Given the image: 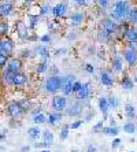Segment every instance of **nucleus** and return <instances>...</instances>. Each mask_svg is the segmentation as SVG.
<instances>
[{"label": "nucleus", "mask_w": 137, "mask_h": 152, "mask_svg": "<svg viewBox=\"0 0 137 152\" xmlns=\"http://www.w3.org/2000/svg\"><path fill=\"white\" fill-rule=\"evenodd\" d=\"M129 10H130L129 3H127V1H123V0H119V1H116V3L114 4L110 17L113 18L114 21H121V19H123L125 17H127Z\"/></svg>", "instance_id": "obj_1"}, {"label": "nucleus", "mask_w": 137, "mask_h": 152, "mask_svg": "<svg viewBox=\"0 0 137 152\" xmlns=\"http://www.w3.org/2000/svg\"><path fill=\"white\" fill-rule=\"evenodd\" d=\"M44 88H45V91L48 93L58 92L62 88V77H59V75H51V77H48L45 80Z\"/></svg>", "instance_id": "obj_2"}, {"label": "nucleus", "mask_w": 137, "mask_h": 152, "mask_svg": "<svg viewBox=\"0 0 137 152\" xmlns=\"http://www.w3.org/2000/svg\"><path fill=\"white\" fill-rule=\"evenodd\" d=\"M7 114L12 119H18L23 115V110H22V107L19 106L18 102H11L7 106Z\"/></svg>", "instance_id": "obj_3"}, {"label": "nucleus", "mask_w": 137, "mask_h": 152, "mask_svg": "<svg viewBox=\"0 0 137 152\" xmlns=\"http://www.w3.org/2000/svg\"><path fill=\"white\" fill-rule=\"evenodd\" d=\"M74 81H75V75H73V74H69L62 78V88L60 89L63 91L64 96L70 95V93L73 92V82Z\"/></svg>", "instance_id": "obj_4"}, {"label": "nucleus", "mask_w": 137, "mask_h": 152, "mask_svg": "<svg viewBox=\"0 0 137 152\" xmlns=\"http://www.w3.org/2000/svg\"><path fill=\"white\" fill-rule=\"evenodd\" d=\"M66 107H67L66 96H55V97L52 99V108L56 111V113L63 111Z\"/></svg>", "instance_id": "obj_5"}, {"label": "nucleus", "mask_w": 137, "mask_h": 152, "mask_svg": "<svg viewBox=\"0 0 137 152\" xmlns=\"http://www.w3.org/2000/svg\"><path fill=\"white\" fill-rule=\"evenodd\" d=\"M64 110H66L67 117H78V115H81V113H82V106H81V103L74 102V103H71L69 107H66Z\"/></svg>", "instance_id": "obj_6"}, {"label": "nucleus", "mask_w": 137, "mask_h": 152, "mask_svg": "<svg viewBox=\"0 0 137 152\" xmlns=\"http://www.w3.org/2000/svg\"><path fill=\"white\" fill-rule=\"evenodd\" d=\"M14 11V4L8 1V0H4L0 3V15L1 17H8V15L12 14Z\"/></svg>", "instance_id": "obj_7"}, {"label": "nucleus", "mask_w": 137, "mask_h": 152, "mask_svg": "<svg viewBox=\"0 0 137 152\" xmlns=\"http://www.w3.org/2000/svg\"><path fill=\"white\" fill-rule=\"evenodd\" d=\"M21 69H22V64H21V60L19 59H10L7 62V67H6V70L10 71V73H12V74L19 73Z\"/></svg>", "instance_id": "obj_8"}, {"label": "nucleus", "mask_w": 137, "mask_h": 152, "mask_svg": "<svg viewBox=\"0 0 137 152\" xmlns=\"http://www.w3.org/2000/svg\"><path fill=\"white\" fill-rule=\"evenodd\" d=\"M14 50V42L10 39H1V50H0V53L3 55H8V53L12 52Z\"/></svg>", "instance_id": "obj_9"}, {"label": "nucleus", "mask_w": 137, "mask_h": 152, "mask_svg": "<svg viewBox=\"0 0 137 152\" xmlns=\"http://www.w3.org/2000/svg\"><path fill=\"white\" fill-rule=\"evenodd\" d=\"M28 82V77L23 74V73H17V74L14 75V78H12V81H11V85H14V86H22V85H25Z\"/></svg>", "instance_id": "obj_10"}, {"label": "nucleus", "mask_w": 137, "mask_h": 152, "mask_svg": "<svg viewBox=\"0 0 137 152\" xmlns=\"http://www.w3.org/2000/svg\"><path fill=\"white\" fill-rule=\"evenodd\" d=\"M89 92H91V89H89V84L86 82V84H82V86H81L78 92H75V96L80 100H86L89 96Z\"/></svg>", "instance_id": "obj_11"}, {"label": "nucleus", "mask_w": 137, "mask_h": 152, "mask_svg": "<svg viewBox=\"0 0 137 152\" xmlns=\"http://www.w3.org/2000/svg\"><path fill=\"white\" fill-rule=\"evenodd\" d=\"M123 56H125V59H126V62L130 64V66H134L137 62V52H134V51H132L130 48H127L126 51H125V53H123Z\"/></svg>", "instance_id": "obj_12"}, {"label": "nucleus", "mask_w": 137, "mask_h": 152, "mask_svg": "<svg viewBox=\"0 0 137 152\" xmlns=\"http://www.w3.org/2000/svg\"><path fill=\"white\" fill-rule=\"evenodd\" d=\"M17 33H18V37L21 40H25L28 37V26L25 25L23 22H18L17 23Z\"/></svg>", "instance_id": "obj_13"}, {"label": "nucleus", "mask_w": 137, "mask_h": 152, "mask_svg": "<svg viewBox=\"0 0 137 152\" xmlns=\"http://www.w3.org/2000/svg\"><path fill=\"white\" fill-rule=\"evenodd\" d=\"M125 37L129 42H137V29L136 28H126Z\"/></svg>", "instance_id": "obj_14"}, {"label": "nucleus", "mask_w": 137, "mask_h": 152, "mask_svg": "<svg viewBox=\"0 0 137 152\" xmlns=\"http://www.w3.org/2000/svg\"><path fill=\"white\" fill-rule=\"evenodd\" d=\"M66 10H67L66 3H59V4H56L55 7H52V11H51V12H52L55 17H62V15H64Z\"/></svg>", "instance_id": "obj_15"}, {"label": "nucleus", "mask_w": 137, "mask_h": 152, "mask_svg": "<svg viewBox=\"0 0 137 152\" xmlns=\"http://www.w3.org/2000/svg\"><path fill=\"white\" fill-rule=\"evenodd\" d=\"M60 121H62V114L55 111V113L48 114V121H45V122H48L51 126H55L56 124H59Z\"/></svg>", "instance_id": "obj_16"}, {"label": "nucleus", "mask_w": 137, "mask_h": 152, "mask_svg": "<svg viewBox=\"0 0 137 152\" xmlns=\"http://www.w3.org/2000/svg\"><path fill=\"white\" fill-rule=\"evenodd\" d=\"M99 108H100V111L103 113V115H104V119L107 118V115H108V103H107V99L105 97H100L99 99Z\"/></svg>", "instance_id": "obj_17"}, {"label": "nucleus", "mask_w": 137, "mask_h": 152, "mask_svg": "<svg viewBox=\"0 0 137 152\" xmlns=\"http://www.w3.org/2000/svg\"><path fill=\"white\" fill-rule=\"evenodd\" d=\"M100 81H102V84L104 86H113V84H114L111 75L108 73H104V71H102V74H100Z\"/></svg>", "instance_id": "obj_18"}, {"label": "nucleus", "mask_w": 137, "mask_h": 152, "mask_svg": "<svg viewBox=\"0 0 137 152\" xmlns=\"http://www.w3.org/2000/svg\"><path fill=\"white\" fill-rule=\"evenodd\" d=\"M103 26H104V30H107V32L111 34V33H114L116 30V22L114 21H110V19H105L104 22H103Z\"/></svg>", "instance_id": "obj_19"}, {"label": "nucleus", "mask_w": 137, "mask_h": 152, "mask_svg": "<svg viewBox=\"0 0 137 152\" xmlns=\"http://www.w3.org/2000/svg\"><path fill=\"white\" fill-rule=\"evenodd\" d=\"M102 133H104L105 136H113V137H116L118 136V127H114V126H108V127H102Z\"/></svg>", "instance_id": "obj_20"}, {"label": "nucleus", "mask_w": 137, "mask_h": 152, "mask_svg": "<svg viewBox=\"0 0 137 152\" xmlns=\"http://www.w3.org/2000/svg\"><path fill=\"white\" fill-rule=\"evenodd\" d=\"M70 21L73 25H80L81 22L84 21V14L80 12V11H77V12H74V14L70 17Z\"/></svg>", "instance_id": "obj_21"}, {"label": "nucleus", "mask_w": 137, "mask_h": 152, "mask_svg": "<svg viewBox=\"0 0 137 152\" xmlns=\"http://www.w3.org/2000/svg\"><path fill=\"white\" fill-rule=\"evenodd\" d=\"M41 134V130H40L39 126H33L30 129H28V136L32 140H36V138H39V136Z\"/></svg>", "instance_id": "obj_22"}, {"label": "nucleus", "mask_w": 137, "mask_h": 152, "mask_svg": "<svg viewBox=\"0 0 137 152\" xmlns=\"http://www.w3.org/2000/svg\"><path fill=\"white\" fill-rule=\"evenodd\" d=\"M125 114H126L127 118H132V119L136 118V110H134V107L132 106V104H129V103L125 106Z\"/></svg>", "instance_id": "obj_23"}, {"label": "nucleus", "mask_w": 137, "mask_h": 152, "mask_svg": "<svg viewBox=\"0 0 137 152\" xmlns=\"http://www.w3.org/2000/svg\"><path fill=\"white\" fill-rule=\"evenodd\" d=\"M42 138H44V141H45V142H48V144L52 145V142H53V134H52V132L44 130V132H42Z\"/></svg>", "instance_id": "obj_24"}, {"label": "nucleus", "mask_w": 137, "mask_h": 152, "mask_svg": "<svg viewBox=\"0 0 137 152\" xmlns=\"http://www.w3.org/2000/svg\"><path fill=\"white\" fill-rule=\"evenodd\" d=\"M114 70H115V73H121L123 69L122 66V60H121L119 56H115V59H114Z\"/></svg>", "instance_id": "obj_25"}, {"label": "nucleus", "mask_w": 137, "mask_h": 152, "mask_svg": "<svg viewBox=\"0 0 137 152\" xmlns=\"http://www.w3.org/2000/svg\"><path fill=\"white\" fill-rule=\"evenodd\" d=\"M33 122H34L36 125H41L45 122V115L42 113H39L36 114V115H33Z\"/></svg>", "instance_id": "obj_26"}, {"label": "nucleus", "mask_w": 137, "mask_h": 152, "mask_svg": "<svg viewBox=\"0 0 137 152\" xmlns=\"http://www.w3.org/2000/svg\"><path fill=\"white\" fill-rule=\"evenodd\" d=\"M127 18L132 23H137V8H132L127 12Z\"/></svg>", "instance_id": "obj_27"}, {"label": "nucleus", "mask_w": 137, "mask_h": 152, "mask_svg": "<svg viewBox=\"0 0 137 152\" xmlns=\"http://www.w3.org/2000/svg\"><path fill=\"white\" fill-rule=\"evenodd\" d=\"M123 130L126 132V133H129V134H133L134 132H136V125H134L133 122H127V124H125V126H123Z\"/></svg>", "instance_id": "obj_28"}, {"label": "nucleus", "mask_w": 137, "mask_h": 152, "mask_svg": "<svg viewBox=\"0 0 137 152\" xmlns=\"http://www.w3.org/2000/svg\"><path fill=\"white\" fill-rule=\"evenodd\" d=\"M37 53H39L40 56H42V58H48L49 56V51L47 50L45 45H39L37 47Z\"/></svg>", "instance_id": "obj_29"}, {"label": "nucleus", "mask_w": 137, "mask_h": 152, "mask_svg": "<svg viewBox=\"0 0 137 152\" xmlns=\"http://www.w3.org/2000/svg\"><path fill=\"white\" fill-rule=\"evenodd\" d=\"M122 88L127 89V91H130V89L133 88V82H132V80H130L129 77H125L122 80Z\"/></svg>", "instance_id": "obj_30"}, {"label": "nucleus", "mask_w": 137, "mask_h": 152, "mask_svg": "<svg viewBox=\"0 0 137 152\" xmlns=\"http://www.w3.org/2000/svg\"><path fill=\"white\" fill-rule=\"evenodd\" d=\"M107 103H108L110 108H116V107L119 106V100L116 99V97H114V96L108 97V99H107Z\"/></svg>", "instance_id": "obj_31"}, {"label": "nucleus", "mask_w": 137, "mask_h": 152, "mask_svg": "<svg viewBox=\"0 0 137 152\" xmlns=\"http://www.w3.org/2000/svg\"><path fill=\"white\" fill-rule=\"evenodd\" d=\"M69 129H70L69 125H64V126L62 127V130H60V133H59L60 140H66V138L69 137Z\"/></svg>", "instance_id": "obj_32"}, {"label": "nucleus", "mask_w": 137, "mask_h": 152, "mask_svg": "<svg viewBox=\"0 0 137 152\" xmlns=\"http://www.w3.org/2000/svg\"><path fill=\"white\" fill-rule=\"evenodd\" d=\"M51 11H52V7H51L49 4H44L41 7V11H40L39 17H44V15H47L48 12H51Z\"/></svg>", "instance_id": "obj_33"}, {"label": "nucleus", "mask_w": 137, "mask_h": 152, "mask_svg": "<svg viewBox=\"0 0 137 152\" xmlns=\"http://www.w3.org/2000/svg\"><path fill=\"white\" fill-rule=\"evenodd\" d=\"M37 22H39V15H30L29 17V26L30 28H36Z\"/></svg>", "instance_id": "obj_34"}, {"label": "nucleus", "mask_w": 137, "mask_h": 152, "mask_svg": "<svg viewBox=\"0 0 137 152\" xmlns=\"http://www.w3.org/2000/svg\"><path fill=\"white\" fill-rule=\"evenodd\" d=\"M7 32H8L7 22H1V21H0V36H4Z\"/></svg>", "instance_id": "obj_35"}, {"label": "nucleus", "mask_w": 137, "mask_h": 152, "mask_svg": "<svg viewBox=\"0 0 137 152\" xmlns=\"http://www.w3.org/2000/svg\"><path fill=\"white\" fill-rule=\"evenodd\" d=\"M19 103V106L22 107V110H29V107H30V102H29L28 99H23V100H21V102H18Z\"/></svg>", "instance_id": "obj_36"}, {"label": "nucleus", "mask_w": 137, "mask_h": 152, "mask_svg": "<svg viewBox=\"0 0 137 152\" xmlns=\"http://www.w3.org/2000/svg\"><path fill=\"white\" fill-rule=\"evenodd\" d=\"M8 62V55H3V53H0V69L4 67Z\"/></svg>", "instance_id": "obj_37"}, {"label": "nucleus", "mask_w": 137, "mask_h": 152, "mask_svg": "<svg viewBox=\"0 0 137 152\" xmlns=\"http://www.w3.org/2000/svg\"><path fill=\"white\" fill-rule=\"evenodd\" d=\"M47 62H42V63H39L37 64V67H36V70H37V73H44V71L47 70Z\"/></svg>", "instance_id": "obj_38"}, {"label": "nucleus", "mask_w": 137, "mask_h": 152, "mask_svg": "<svg viewBox=\"0 0 137 152\" xmlns=\"http://www.w3.org/2000/svg\"><path fill=\"white\" fill-rule=\"evenodd\" d=\"M81 86H82V84H81L80 81H77V80H75V81L73 82V92H74V93L78 92V91L81 89Z\"/></svg>", "instance_id": "obj_39"}, {"label": "nucleus", "mask_w": 137, "mask_h": 152, "mask_svg": "<svg viewBox=\"0 0 137 152\" xmlns=\"http://www.w3.org/2000/svg\"><path fill=\"white\" fill-rule=\"evenodd\" d=\"M119 145H121V138L115 137V138H114V141H113V144H111V148H113L114 151H115V149L118 148V147H119Z\"/></svg>", "instance_id": "obj_40"}, {"label": "nucleus", "mask_w": 137, "mask_h": 152, "mask_svg": "<svg viewBox=\"0 0 137 152\" xmlns=\"http://www.w3.org/2000/svg\"><path fill=\"white\" fill-rule=\"evenodd\" d=\"M36 148H48V147H51V144H48V142H36L34 144Z\"/></svg>", "instance_id": "obj_41"}, {"label": "nucleus", "mask_w": 137, "mask_h": 152, "mask_svg": "<svg viewBox=\"0 0 137 152\" xmlns=\"http://www.w3.org/2000/svg\"><path fill=\"white\" fill-rule=\"evenodd\" d=\"M81 125H82V121H75V122H73V124L69 125V126H70L71 129H78Z\"/></svg>", "instance_id": "obj_42"}, {"label": "nucleus", "mask_w": 137, "mask_h": 152, "mask_svg": "<svg viewBox=\"0 0 137 152\" xmlns=\"http://www.w3.org/2000/svg\"><path fill=\"white\" fill-rule=\"evenodd\" d=\"M102 127H103V121H99L97 124L93 126V132H99V130H102Z\"/></svg>", "instance_id": "obj_43"}, {"label": "nucleus", "mask_w": 137, "mask_h": 152, "mask_svg": "<svg viewBox=\"0 0 137 152\" xmlns=\"http://www.w3.org/2000/svg\"><path fill=\"white\" fill-rule=\"evenodd\" d=\"M97 3L102 8H105L107 6H108V0H97Z\"/></svg>", "instance_id": "obj_44"}, {"label": "nucleus", "mask_w": 137, "mask_h": 152, "mask_svg": "<svg viewBox=\"0 0 137 152\" xmlns=\"http://www.w3.org/2000/svg\"><path fill=\"white\" fill-rule=\"evenodd\" d=\"M108 36H110V33L107 32V30H103L102 34H100V39H104L105 41H107V40H108Z\"/></svg>", "instance_id": "obj_45"}, {"label": "nucleus", "mask_w": 137, "mask_h": 152, "mask_svg": "<svg viewBox=\"0 0 137 152\" xmlns=\"http://www.w3.org/2000/svg\"><path fill=\"white\" fill-rule=\"evenodd\" d=\"M85 69H86V71H88V73H89V74H92V73H93V71H95V69H93V66H92V64H86V67H85Z\"/></svg>", "instance_id": "obj_46"}, {"label": "nucleus", "mask_w": 137, "mask_h": 152, "mask_svg": "<svg viewBox=\"0 0 137 152\" xmlns=\"http://www.w3.org/2000/svg\"><path fill=\"white\" fill-rule=\"evenodd\" d=\"M129 48H130L132 51H134V52H137V42H130Z\"/></svg>", "instance_id": "obj_47"}, {"label": "nucleus", "mask_w": 137, "mask_h": 152, "mask_svg": "<svg viewBox=\"0 0 137 152\" xmlns=\"http://www.w3.org/2000/svg\"><path fill=\"white\" fill-rule=\"evenodd\" d=\"M41 41H42V42H49V41H51V37H49L48 34L42 36V37H41Z\"/></svg>", "instance_id": "obj_48"}, {"label": "nucleus", "mask_w": 137, "mask_h": 152, "mask_svg": "<svg viewBox=\"0 0 137 152\" xmlns=\"http://www.w3.org/2000/svg\"><path fill=\"white\" fill-rule=\"evenodd\" d=\"M97 149H96V147H93V145H88V149H86V152H96Z\"/></svg>", "instance_id": "obj_49"}, {"label": "nucleus", "mask_w": 137, "mask_h": 152, "mask_svg": "<svg viewBox=\"0 0 137 152\" xmlns=\"http://www.w3.org/2000/svg\"><path fill=\"white\" fill-rule=\"evenodd\" d=\"M75 3H77L78 6H85V4H86V0H75Z\"/></svg>", "instance_id": "obj_50"}, {"label": "nucleus", "mask_w": 137, "mask_h": 152, "mask_svg": "<svg viewBox=\"0 0 137 152\" xmlns=\"http://www.w3.org/2000/svg\"><path fill=\"white\" fill-rule=\"evenodd\" d=\"M29 151H30V147H29V145H25V147L21 148V152H29Z\"/></svg>", "instance_id": "obj_51"}, {"label": "nucleus", "mask_w": 137, "mask_h": 152, "mask_svg": "<svg viewBox=\"0 0 137 152\" xmlns=\"http://www.w3.org/2000/svg\"><path fill=\"white\" fill-rule=\"evenodd\" d=\"M64 52H66V50H64V48H62V50L56 51V53H55V55H56V56H60V53H64Z\"/></svg>", "instance_id": "obj_52"}, {"label": "nucleus", "mask_w": 137, "mask_h": 152, "mask_svg": "<svg viewBox=\"0 0 137 152\" xmlns=\"http://www.w3.org/2000/svg\"><path fill=\"white\" fill-rule=\"evenodd\" d=\"M4 138H6V134H1V136H0V140H4Z\"/></svg>", "instance_id": "obj_53"}, {"label": "nucleus", "mask_w": 137, "mask_h": 152, "mask_svg": "<svg viewBox=\"0 0 137 152\" xmlns=\"http://www.w3.org/2000/svg\"><path fill=\"white\" fill-rule=\"evenodd\" d=\"M25 1H26V3H32L33 0H25Z\"/></svg>", "instance_id": "obj_54"}, {"label": "nucleus", "mask_w": 137, "mask_h": 152, "mask_svg": "<svg viewBox=\"0 0 137 152\" xmlns=\"http://www.w3.org/2000/svg\"><path fill=\"white\" fill-rule=\"evenodd\" d=\"M4 151V148H3V147H0V152H3Z\"/></svg>", "instance_id": "obj_55"}, {"label": "nucleus", "mask_w": 137, "mask_h": 152, "mask_svg": "<svg viewBox=\"0 0 137 152\" xmlns=\"http://www.w3.org/2000/svg\"><path fill=\"white\" fill-rule=\"evenodd\" d=\"M41 152H51V151H48V149H44V151H41Z\"/></svg>", "instance_id": "obj_56"}, {"label": "nucleus", "mask_w": 137, "mask_h": 152, "mask_svg": "<svg viewBox=\"0 0 137 152\" xmlns=\"http://www.w3.org/2000/svg\"><path fill=\"white\" fill-rule=\"evenodd\" d=\"M136 82H137V74H136Z\"/></svg>", "instance_id": "obj_57"}, {"label": "nucleus", "mask_w": 137, "mask_h": 152, "mask_svg": "<svg viewBox=\"0 0 137 152\" xmlns=\"http://www.w3.org/2000/svg\"><path fill=\"white\" fill-rule=\"evenodd\" d=\"M0 86H1V81H0Z\"/></svg>", "instance_id": "obj_58"}, {"label": "nucleus", "mask_w": 137, "mask_h": 152, "mask_svg": "<svg viewBox=\"0 0 137 152\" xmlns=\"http://www.w3.org/2000/svg\"><path fill=\"white\" fill-rule=\"evenodd\" d=\"M127 152H133V151H127Z\"/></svg>", "instance_id": "obj_59"}, {"label": "nucleus", "mask_w": 137, "mask_h": 152, "mask_svg": "<svg viewBox=\"0 0 137 152\" xmlns=\"http://www.w3.org/2000/svg\"><path fill=\"white\" fill-rule=\"evenodd\" d=\"M0 19H1V15H0Z\"/></svg>", "instance_id": "obj_60"}]
</instances>
